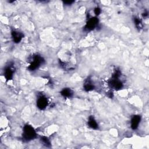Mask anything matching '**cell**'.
<instances>
[{
	"label": "cell",
	"mask_w": 149,
	"mask_h": 149,
	"mask_svg": "<svg viewBox=\"0 0 149 149\" xmlns=\"http://www.w3.org/2000/svg\"><path fill=\"white\" fill-rule=\"evenodd\" d=\"M37 137V133L31 125L26 124L23 129V139L26 141L32 140Z\"/></svg>",
	"instance_id": "cell-1"
},
{
	"label": "cell",
	"mask_w": 149,
	"mask_h": 149,
	"mask_svg": "<svg viewBox=\"0 0 149 149\" xmlns=\"http://www.w3.org/2000/svg\"><path fill=\"white\" fill-rule=\"evenodd\" d=\"M120 76V72L118 70H116L109 82L111 87L116 90H120L123 87V83L119 79Z\"/></svg>",
	"instance_id": "cell-2"
},
{
	"label": "cell",
	"mask_w": 149,
	"mask_h": 149,
	"mask_svg": "<svg viewBox=\"0 0 149 149\" xmlns=\"http://www.w3.org/2000/svg\"><path fill=\"white\" fill-rule=\"evenodd\" d=\"M43 62H44V59L41 56L37 54L34 55L33 56V59L29 66V70L34 71L36 70L41 66V65L42 63Z\"/></svg>",
	"instance_id": "cell-3"
},
{
	"label": "cell",
	"mask_w": 149,
	"mask_h": 149,
	"mask_svg": "<svg viewBox=\"0 0 149 149\" xmlns=\"http://www.w3.org/2000/svg\"><path fill=\"white\" fill-rule=\"evenodd\" d=\"M37 107L40 110H44L46 108L48 105V100L47 98L42 95L38 97L36 101Z\"/></svg>",
	"instance_id": "cell-4"
},
{
	"label": "cell",
	"mask_w": 149,
	"mask_h": 149,
	"mask_svg": "<svg viewBox=\"0 0 149 149\" xmlns=\"http://www.w3.org/2000/svg\"><path fill=\"white\" fill-rule=\"evenodd\" d=\"M98 24V19L97 17H94L89 19L85 25L84 29L87 31L93 30Z\"/></svg>",
	"instance_id": "cell-5"
},
{
	"label": "cell",
	"mask_w": 149,
	"mask_h": 149,
	"mask_svg": "<svg viewBox=\"0 0 149 149\" xmlns=\"http://www.w3.org/2000/svg\"><path fill=\"white\" fill-rule=\"evenodd\" d=\"M11 34H12V38L13 39V41L15 43H19L24 37V35L22 33L19 32L18 31H15V30L12 31L11 33Z\"/></svg>",
	"instance_id": "cell-6"
},
{
	"label": "cell",
	"mask_w": 149,
	"mask_h": 149,
	"mask_svg": "<svg viewBox=\"0 0 149 149\" xmlns=\"http://www.w3.org/2000/svg\"><path fill=\"white\" fill-rule=\"evenodd\" d=\"M141 120V116L140 115H134L132 119H131V121H130V126L132 129L135 130L136 129L140 122Z\"/></svg>",
	"instance_id": "cell-7"
},
{
	"label": "cell",
	"mask_w": 149,
	"mask_h": 149,
	"mask_svg": "<svg viewBox=\"0 0 149 149\" xmlns=\"http://www.w3.org/2000/svg\"><path fill=\"white\" fill-rule=\"evenodd\" d=\"M88 126L92 129L97 130L98 129V125L93 116H90L87 121Z\"/></svg>",
	"instance_id": "cell-8"
},
{
	"label": "cell",
	"mask_w": 149,
	"mask_h": 149,
	"mask_svg": "<svg viewBox=\"0 0 149 149\" xmlns=\"http://www.w3.org/2000/svg\"><path fill=\"white\" fill-rule=\"evenodd\" d=\"M13 69L10 66H8L4 70V76L7 81L11 80L13 76Z\"/></svg>",
	"instance_id": "cell-9"
},
{
	"label": "cell",
	"mask_w": 149,
	"mask_h": 149,
	"mask_svg": "<svg viewBox=\"0 0 149 149\" xmlns=\"http://www.w3.org/2000/svg\"><path fill=\"white\" fill-rule=\"evenodd\" d=\"M62 96L65 98H70L73 95V91L70 88H63L60 92Z\"/></svg>",
	"instance_id": "cell-10"
},
{
	"label": "cell",
	"mask_w": 149,
	"mask_h": 149,
	"mask_svg": "<svg viewBox=\"0 0 149 149\" xmlns=\"http://www.w3.org/2000/svg\"><path fill=\"white\" fill-rule=\"evenodd\" d=\"M84 89L86 91H90L94 89V85L93 84L92 81L90 79L86 80L84 84Z\"/></svg>",
	"instance_id": "cell-11"
},
{
	"label": "cell",
	"mask_w": 149,
	"mask_h": 149,
	"mask_svg": "<svg viewBox=\"0 0 149 149\" xmlns=\"http://www.w3.org/2000/svg\"><path fill=\"white\" fill-rule=\"evenodd\" d=\"M41 143L43 144V145L45 146L46 147H50L51 146V142L49 141V140L45 136H42L41 137V139H40Z\"/></svg>",
	"instance_id": "cell-12"
},
{
	"label": "cell",
	"mask_w": 149,
	"mask_h": 149,
	"mask_svg": "<svg viewBox=\"0 0 149 149\" xmlns=\"http://www.w3.org/2000/svg\"><path fill=\"white\" fill-rule=\"evenodd\" d=\"M134 24H136V27H137L138 28L141 27V20L139 18L135 17L134 19Z\"/></svg>",
	"instance_id": "cell-13"
},
{
	"label": "cell",
	"mask_w": 149,
	"mask_h": 149,
	"mask_svg": "<svg viewBox=\"0 0 149 149\" xmlns=\"http://www.w3.org/2000/svg\"><path fill=\"white\" fill-rule=\"evenodd\" d=\"M94 13H95V15L96 16H98V15L100 14V13L101 12V9H100L99 7H97V8H95L94 9Z\"/></svg>",
	"instance_id": "cell-14"
},
{
	"label": "cell",
	"mask_w": 149,
	"mask_h": 149,
	"mask_svg": "<svg viewBox=\"0 0 149 149\" xmlns=\"http://www.w3.org/2000/svg\"><path fill=\"white\" fill-rule=\"evenodd\" d=\"M63 2L66 5H72L74 2V1H64Z\"/></svg>",
	"instance_id": "cell-15"
}]
</instances>
